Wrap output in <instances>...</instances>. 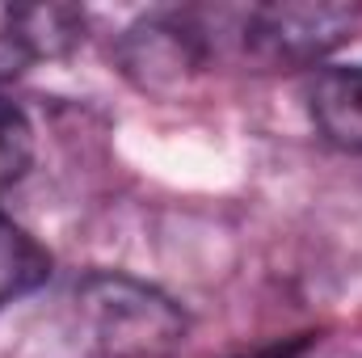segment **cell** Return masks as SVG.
Here are the masks:
<instances>
[{
  "instance_id": "cell-1",
  "label": "cell",
  "mask_w": 362,
  "mask_h": 358,
  "mask_svg": "<svg viewBox=\"0 0 362 358\" xmlns=\"http://www.w3.org/2000/svg\"><path fill=\"white\" fill-rule=\"evenodd\" d=\"M81 42V13L64 4H0V81Z\"/></svg>"
},
{
  "instance_id": "cell-2",
  "label": "cell",
  "mask_w": 362,
  "mask_h": 358,
  "mask_svg": "<svg viewBox=\"0 0 362 358\" xmlns=\"http://www.w3.org/2000/svg\"><path fill=\"white\" fill-rule=\"evenodd\" d=\"M350 21L346 8H262L245 25V42L266 59H316L346 38Z\"/></svg>"
},
{
  "instance_id": "cell-3",
  "label": "cell",
  "mask_w": 362,
  "mask_h": 358,
  "mask_svg": "<svg viewBox=\"0 0 362 358\" xmlns=\"http://www.w3.org/2000/svg\"><path fill=\"white\" fill-rule=\"evenodd\" d=\"M312 118L320 135L346 152H362V64L329 68L312 85Z\"/></svg>"
},
{
  "instance_id": "cell-4",
  "label": "cell",
  "mask_w": 362,
  "mask_h": 358,
  "mask_svg": "<svg viewBox=\"0 0 362 358\" xmlns=\"http://www.w3.org/2000/svg\"><path fill=\"white\" fill-rule=\"evenodd\" d=\"M51 274V253L0 211V308L38 291Z\"/></svg>"
},
{
  "instance_id": "cell-5",
  "label": "cell",
  "mask_w": 362,
  "mask_h": 358,
  "mask_svg": "<svg viewBox=\"0 0 362 358\" xmlns=\"http://www.w3.org/2000/svg\"><path fill=\"white\" fill-rule=\"evenodd\" d=\"M34 161V131L30 118L13 105L0 101V190H8Z\"/></svg>"
}]
</instances>
